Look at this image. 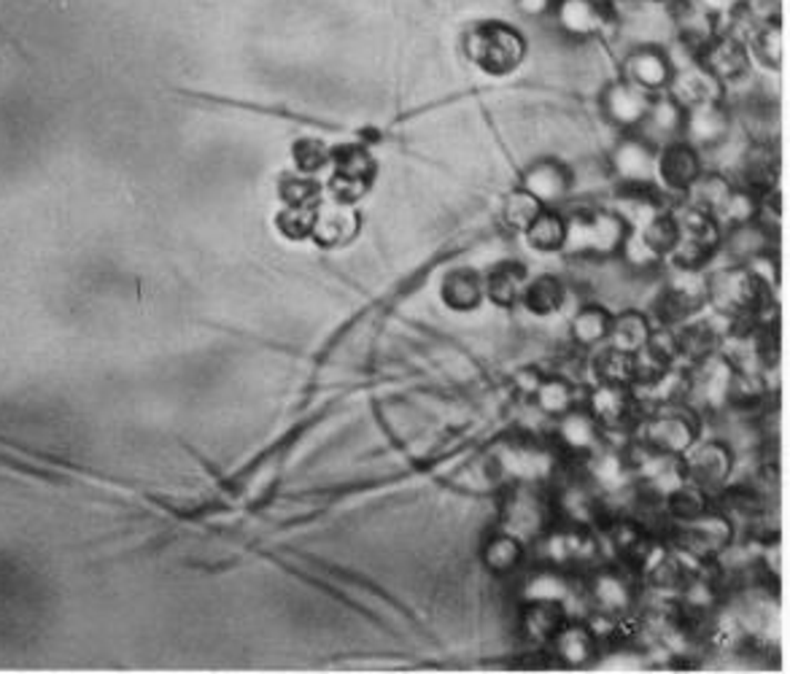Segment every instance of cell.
Masks as SVG:
<instances>
[{"instance_id":"ffe728a7","label":"cell","mask_w":790,"mask_h":674,"mask_svg":"<svg viewBox=\"0 0 790 674\" xmlns=\"http://www.w3.org/2000/svg\"><path fill=\"white\" fill-rule=\"evenodd\" d=\"M362 230V213L356 203H341V200H318L316 208V224H313L311 235L316 238L318 245L337 249L346 245L359 235Z\"/></svg>"},{"instance_id":"9a60e30c","label":"cell","mask_w":790,"mask_h":674,"mask_svg":"<svg viewBox=\"0 0 790 674\" xmlns=\"http://www.w3.org/2000/svg\"><path fill=\"white\" fill-rule=\"evenodd\" d=\"M701 173H705L701 151H696L691 143L672 141L656 151V184L667 192L686 194Z\"/></svg>"},{"instance_id":"3957f363","label":"cell","mask_w":790,"mask_h":674,"mask_svg":"<svg viewBox=\"0 0 790 674\" xmlns=\"http://www.w3.org/2000/svg\"><path fill=\"white\" fill-rule=\"evenodd\" d=\"M464 54L488 76H507L524 62L526 38L507 22H480L464 36Z\"/></svg>"},{"instance_id":"484cf974","label":"cell","mask_w":790,"mask_h":674,"mask_svg":"<svg viewBox=\"0 0 790 674\" xmlns=\"http://www.w3.org/2000/svg\"><path fill=\"white\" fill-rule=\"evenodd\" d=\"M777 175H780V154H777L774 143L752 141L739 157L737 184L748 187L752 192H763V189L777 187Z\"/></svg>"},{"instance_id":"52a82bcc","label":"cell","mask_w":790,"mask_h":674,"mask_svg":"<svg viewBox=\"0 0 790 674\" xmlns=\"http://www.w3.org/2000/svg\"><path fill=\"white\" fill-rule=\"evenodd\" d=\"M550 510H554V524L573 529H601L607 521V500L583 475V470L564 477L559 486L550 491Z\"/></svg>"},{"instance_id":"4fadbf2b","label":"cell","mask_w":790,"mask_h":674,"mask_svg":"<svg viewBox=\"0 0 790 674\" xmlns=\"http://www.w3.org/2000/svg\"><path fill=\"white\" fill-rule=\"evenodd\" d=\"M675 62L672 57L658 43H639V47L629 49L620 62V79H626L629 84L639 87L648 94L667 92L669 81H672Z\"/></svg>"},{"instance_id":"5bb4252c","label":"cell","mask_w":790,"mask_h":674,"mask_svg":"<svg viewBox=\"0 0 790 674\" xmlns=\"http://www.w3.org/2000/svg\"><path fill=\"white\" fill-rule=\"evenodd\" d=\"M656 151L637 132H624V138L610 149L607 170L618 187L656 184Z\"/></svg>"},{"instance_id":"8992f818","label":"cell","mask_w":790,"mask_h":674,"mask_svg":"<svg viewBox=\"0 0 790 674\" xmlns=\"http://www.w3.org/2000/svg\"><path fill=\"white\" fill-rule=\"evenodd\" d=\"M545 483H510L505 502H502L499 526L524 540L535 543L548 526H554V510H550V491Z\"/></svg>"},{"instance_id":"8fae6325","label":"cell","mask_w":790,"mask_h":674,"mask_svg":"<svg viewBox=\"0 0 790 674\" xmlns=\"http://www.w3.org/2000/svg\"><path fill=\"white\" fill-rule=\"evenodd\" d=\"M733 132V113L726 100L691 105L682 117L680 141L691 143L696 151H715L723 147Z\"/></svg>"},{"instance_id":"d590c367","label":"cell","mask_w":790,"mask_h":674,"mask_svg":"<svg viewBox=\"0 0 790 674\" xmlns=\"http://www.w3.org/2000/svg\"><path fill=\"white\" fill-rule=\"evenodd\" d=\"M332 173H343V175H354V179H365L373 181L375 179V157L369 154L367 147H362V143H348V147H341L332 151Z\"/></svg>"},{"instance_id":"836d02e7","label":"cell","mask_w":790,"mask_h":674,"mask_svg":"<svg viewBox=\"0 0 790 674\" xmlns=\"http://www.w3.org/2000/svg\"><path fill=\"white\" fill-rule=\"evenodd\" d=\"M520 235L540 254H556L564 249V238H567V213H561L559 208H543Z\"/></svg>"},{"instance_id":"f1b7e54d","label":"cell","mask_w":790,"mask_h":674,"mask_svg":"<svg viewBox=\"0 0 790 674\" xmlns=\"http://www.w3.org/2000/svg\"><path fill=\"white\" fill-rule=\"evenodd\" d=\"M526 281H529V275H526L524 264L502 262L483 279V294L497 308H516L520 305Z\"/></svg>"},{"instance_id":"1f68e13d","label":"cell","mask_w":790,"mask_h":674,"mask_svg":"<svg viewBox=\"0 0 790 674\" xmlns=\"http://www.w3.org/2000/svg\"><path fill=\"white\" fill-rule=\"evenodd\" d=\"M650 332H654V319L645 311L612 313L607 345L626 351V354H637V351L648 343Z\"/></svg>"},{"instance_id":"e575fe53","label":"cell","mask_w":790,"mask_h":674,"mask_svg":"<svg viewBox=\"0 0 790 674\" xmlns=\"http://www.w3.org/2000/svg\"><path fill=\"white\" fill-rule=\"evenodd\" d=\"M748 43L750 60L758 62L767 71H780L782 62V24L780 19H769V22L756 24L750 36L745 38Z\"/></svg>"},{"instance_id":"6da1fadb","label":"cell","mask_w":790,"mask_h":674,"mask_svg":"<svg viewBox=\"0 0 790 674\" xmlns=\"http://www.w3.org/2000/svg\"><path fill=\"white\" fill-rule=\"evenodd\" d=\"M631 224L616 208H583L567 217L564 254L583 262H610L620 254Z\"/></svg>"},{"instance_id":"603a6c76","label":"cell","mask_w":790,"mask_h":674,"mask_svg":"<svg viewBox=\"0 0 790 674\" xmlns=\"http://www.w3.org/2000/svg\"><path fill=\"white\" fill-rule=\"evenodd\" d=\"M669 24L675 28L677 43L691 49L693 54H699L723 30V24L710 11L701 9L696 0H680V3L669 6Z\"/></svg>"},{"instance_id":"d6a6232c","label":"cell","mask_w":790,"mask_h":674,"mask_svg":"<svg viewBox=\"0 0 790 674\" xmlns=\"http://www.w3.org/2000/svg\"><path fill=\"white\" fill-rule=\"evenodd\" d=\"M591 375L597 383H610V386H635V354L612 349V345H599L591 351Z\"/></svg>"},{"instance_id":"9c48e42d","label":"cell","mask_w":790,"mask_h":674,"mask_svg":"<svg viewBox=\"0 0 790 674\" xmlns=\"http://www.w3.org/2000/svg\"><path fill=\"white\" fill-rule=\"evenodd\" d=\"M556 28L573 41H588L616 24V3L612 0H556Z\"/></svg>"},{"instance_id":"ba28073f","label":"cell","mask_w":790,"mask_h":674,"mask_svg":"<svg viewBox=\"0 0 790 674\" xmlns=\"http://www.w3.org/2000/svg\"><path fill=\"white\" fill-rule=\"evenodd\" d=\"M737 459L739 456L723 437H699L677 462H680V472L682 477H686V483H691V486L701 489L705 494L715 496L731 483L733 470H737Z\"/></svg>"},{"instance_id":"ac0fdd59","label":"cell","mask_w":790,"mask_h":674,"mask_svg":"<svg viewBox=\"0 0 790 674\" xmlns=\"http://www.w3.org/2000/svg\"><path fill=\"white\" fill-rule=\"evenodd\" d=\"M650 100H654V94L629 84L626 79H616L601 92V113H605V119L616 130L635 132L645 119V113H648Z\"/></svg>"},{"instance_id":"ee69618b","label":"cell","mask_w":790,"mask_h":674,"mask_svg":"<svg viewBox=\"0 0 790 674\" xmlns=\"http://www.w3.org/2000/svg\"><path fill=\"white\" fill-rule=\"evenodd\" d=\"M612 3H618V0H612Z\"/></svg>"},{"instance_id":"60d3db41","label":"cell","mask_w":790,"mask_h":674,"mask_svg":"<svg viewBox=\"0 0 790 674\" xmlns=\"http://www.w3.org/2000/svg\"><path fill=\"white\" fill-rule=\"evenodd\" d=\"M284 198L290 205H316L322 200V189L311 179H292L284 187Z\"/></svg>"},{"instance_id":"d6986e66","label":"cell","mask_w":790,"mask_h":674,"mask_svg":"<svg viewBox=\"0 0 790 674\" xmlns=\"http://www.w3.org/2000/svg\"><path fill=\"white\" fill-rule=\"evenodd\" d=\"M554 443L561 453H567L569 459H586L594 451L605 445V432L597 421L591 419V413L586 408H575V411L564 413L561 419L554 421Z\"/></svg>"},{"instance_id":"7c38bea8","label":"cell","mask_w":790,"mask_h":674,"mask_svg":"<svg viewBox=\"0 0 790 674\" xmlns=\"http://www.w3.org/2000/svg\"><path fill=\"white\" fill-rule=\"evenodd\" d=\"M696 60L710 71L715 79L720 81V87H731L745 81L752 71V60L748 52V43L745 38H739L737 33H729V30H720L718 36L696 54Z\"/></svg>"},{"instance_id":"4dcf8cb0","label":"cell","mask_w":790,"mask_h":674,"mask_svg":"<svg viewBox=\"0 0 790 674\" xmlns=\"http://www.w3.org/2000/svg\"><path fill=\"white\" fill-rule=\"evenodd\" d=\"M567 302V286L559 275L554 273H543L537 279H529L524 286V294H520V305L526 308L535 316H550V313H559Z\"/></svg>"},{"instance_id":"2e32d148","label":"cell","mask_w":790,"mask_h":674,"mask_svg":"<svg viewBox=\"0 0 790 674\" xmlns=\"http://www.w3.org/2000/svg\"><path fill=\"white\" fill-rule=\"evenodd\" d=\"M550 651V658L559 661L569 670H583V666L594 664L601 653V637L597 628L588 621L567 618V623L556 632V637L545 645Z\"/></svg>"},{"instance_id":"ab89813d","label":"cell","mask_w":790,"mask_h":674,"mask_svg":"<svg viewBox=\"0 0 790 674\" xmlns=\"http://www.w3.org/2000/svg\"><path fill=\"white\" fill-rule=\"evenodd\" d=\"M373 181L365 179H354V175H343V173H332L330 179V198L341 200V203H359L362 198L369 192Z\"/></svg>"},{"instance_id":"7bdbcfd3","label":"cell","mask_w":790,"mask_h":674,"mask_svg":"<svg viewBox=\"0 0 790 674\" xmlns=\"http://www.w3.org/2000/svg\"><path fill=\"white\" fill-rule=\"evenodd\" d=\"M516 3H518V11L524 17L540 19V17H550L556 0H516Z\"/></svg>"},{"instance_id":"4316f807","label":"cell","mask_w":790,"mask_h":674,"mask_svg":"<svg viewBox=\"0 0 790 674\" xmlns=\"http://www.w3.org/2000/svg\"><path fill=\"white\" fill-rule=\"evenodd\" d=\"M529 400L535 402L537 413L548 421L561 419L564 413L580 408L578 389H575V383L564 375H543L540 381H537L535 392L529 394Z\"/></svg>"},{"instance_id":"74e56055","label":"cell","mask_w":790,"mask_h":674,"mask_svg":"<svg viewBox=\"0 0 790 674\" xmlns=\"http://www.w3.org/2000/svg\"><path fill=\"white\" fill-rule=\"evenodd\" d=\"M316 205H290L284 211V217L278 219L281 230L290 238H311L313 224H316Z\"/></svg>"},{"instance_id":"f35d334b","label":"cell","mask_w":790,"mask_h":674,"mask_svg":"<svg viewBox=\"0 0 790 674\" xmlns=\"http://www.w3.org/2000/svg\"><path fill=\"white\" fill-rule=\"evenodd\" d=\"M294 157H297V165L303 173H318L324 165H330L332 149L327 143L308 138V141H300L297 147H294Z\"/></svg>"},{"instance_id":"e0dca14e","label":"cell","mask_w":790,"mask_h":674,"mask_svg":"<svg viewBox=\"0 0 790 674\" xmlns=\"http://www.w3.org/2000/svg\"><path fill=\"white\" fill-rule=\"evenodd\" d=\"M520 189L537 198L545 208H559L569 198L575 187V175L564 162L545 157V160L531 162L529 168L520 173Z\"/></svg>"},{"instance_id":"44dd1931","label":"cell","mask_w":790,"mask_h":674,"mask_svg":"<svg viewBox=\"0 0 790 674\" xmlns=\"http://www.w3.org/2000/svg\"><path fill=\"white\" fill-rule=\"evenodd\" d=\"M667 94L682 109H691V105L710 103V100H723L726 90L699 60H688L682 66H675Z\"/></svg>"},{"instance_id":"cb8c5ba5","label":"cell","mask_w":790,"mask_h":674,"mask_svg":"<svg viewBox=\"0 0 790 674\" xmlns=\"http://www.w3.org/2000/svg\"><path fill=\"white\" fill-rule=\"evenodd\" d=\"M682 117H686V109H682L680 103H675L667 92L654 94L648 113H645V119L639 122L635 132L639 138H645L654 149H661L667 147V143L680 141Z\"/></svg>"},{"instance_id":"5b68a950","label":"cell","mask_w":790,"mask_h":674,"mask_svg":"<svg viewBox=\"0 0 790 674\" xmlns=\"http://www.w3.org/2000/svg\"><path fill=\"white\" fill-rule=\"evenodd\" d=\"M580 591L586 596L588 610L610 623L626 618L637 607L635 572L626 566H607L605 562L591 566L583 575Z\"/></svg>"},{"instance_id":"7a4b0ae2","label":"cell","mask_w":790,"mask_h":674,"mask_svg":"<svg viewBox=\"0 0 790 674\" xmlns=\"http://www.w3.org/2000/svg\"><path fill=\"white\" fill-rule=\"evenodd\" d=\"M637 443L680 459L701 437V419L686 402L658 405L637 421Z\"/></svg>"},{"instance_id":"d4e9b609","label":"cell","mask_w":790,"mask_h":674,"mask_svg":"<svg viewBox=\"0 0 790 674\" xmlns=\"http://www.w3.org/2000/svg\"><path fill=\"white\" fill-rule=\"evenodd\" d=\"M526 547L529 545H526L524 540L516 537V534H510L507 529L497 526L494 532L486 534V540H483L480 564L486 566L492 575H499V577L518 575V572H524Z\"/></svg>"},{"instance_id":"b9f144b4","label":"cell","mask_w":790,"mask_h":674,"mask_svg":"<svg viewBox=\"0 0 790 674\" xmlns=\"http://www.w3.org/2000/svg\"><path fill=\"white\" fill-rule=\"evenodd\" d=\"M696 3H699L705 11H710V14L718 19L720 24H723V22H729L733 14H739V9H742L745 0H696Z\"/></svg>"},{"instance_id":"83f0119b","label":"cell","mask_w":790,"mask_h":674,"mask_svg":"<svg viewBox=\"0 0 790 674\" xmlns=\"http://www.w3.org/2000/svg\"><path fill=\"white\" fill-rule=\"evenodd\" d=\"M610 308L601 305V302H588V305H583L573 316V321H569L573 343L578 345L580 351L599 349V345L607 343V335H610Z\"/></svg>"},{"instance_id":"277c9868","label":"cell","mask_w":790,"mask_h":674,"mask_svg":"<svg viewBox=\"0 0 790 674\" xmlns=\"http://www.w3.org/2000/svg\"><path fill=\"white\" fill-rule=\"evenodd\" d=\"M733 529L737 524L723 507H710L691 521L669 524V547L699 564H712L733 545Z\"/></svg>"},{"instance_id":"f546056e","label":"cell","mask_w":790,"mask_h":674,"mask_svg":"<svg viewBox=\"0 0 790 674\" xmlns=\"http://www.w3.org/2000/svg\"><path fill=\"white\" fill-rule=\"evenodd\" d=\"M440 298L445 302V308H450V311L456 313L475 311V308L483 302V298H486V294H483V279L469 268L450 270V273L443 279Z\"/></svg>"},{"instance_id":"30bf717a","label":"cell","mask_w":790,"mask_h":674,"mask_svg":"<svg viewBox=\"0 0 790 674\" xmlns=\"http://www.w3.org/2000/svg\"><path fill=\"white\" fill-rule=\"evenodd\" d=\"M583 408L591 413V419L601 426V432H626V426L639 421V402L631 386H610V383H597L583 400Z\"/></svg>"},{"instance_id":"8d00e7d4","label":"cell","mask_w":790,"mask_h":674,"mask_svg":"<svg viewBox=\"0 0 790 674\" xmlns=\"http://www.w3.org/2000/svg\"><path fill=\"white\" fill-rule=\"evenodd\" d=\"M543 203L537 198H531L526 189H513L510 194L505 198V203H502V222L507 224V230L513 232H524L526 227L535 222L537 213L543 211Z\"/></svg>"},{"instance_id":"7402d4cb","label":"cell","mask_w":790,"mask_h":674,"mask_svg":"<svg viewBox=\"0 0 790 674\" xmlns=\"http://www.w3.org/2000/svg\"><path fill=\"white\" fill-rule=\"evenodd\" d=\"M567 604L556 600H520L518 634L531 645L545 647L567 623Z\"/></svg>"}]
</instances>
